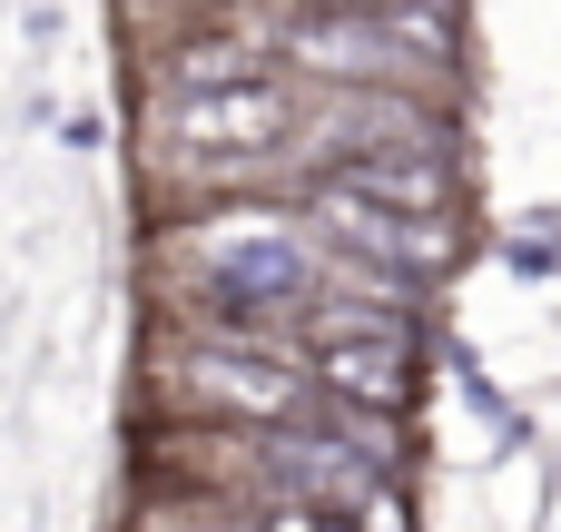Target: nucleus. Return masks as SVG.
<instances>
[{
    "mask_svg": "<svg viewBox=\"0 0 561 532\" xmlns=\"http://www.w3.org/2000/svg\"><path fill=\"white\" fill-rule=\"evenodd\" d=\"M148 415L158 425H237V434H316L325 395L296 365H276V355H247V346L168 326L148 346Z\"/></svg>",
    "mask_w": 561,
    "mask_h": 532,
    "instance_id": "obj_1",
    "label": "nucleus"
},
{
    "mask_svg": "<svg viewBox=\"0 0 561 532\" xmlns=\"http://www.w3.org/2000/svg\"><path fill=\"white\" fill-rule=\"evenodd\" d=\"M306 79L296 69H266L247 89H207V99H168L148 89L138 99V158H266L306 128Z\"/></svg>",
    "mask_w": 561,
    "mask_h": 532,
    "instance_id": "obj_2",
    "label": "nucleus"
},
{
    "mask_svg": "<svg viewBox=\"0 0 561 532\" xmlns=\"http://www.w3.org/2000/svg\"><path fill=\"white\" fill-rule=\"evenodd\" d=\"M128 454H138V484H158V494H197V503L266 513L286 434H237V425H158V415H138V425H128Z\"/></svg>",
    "mask_w": 561,
    "mask_h": 532,
    "instance_id": "obj_3",
    "label": "nucleus"
},
{
    "mask_svg": "<svg viewBox=\"0 0 561 532\" xmlns=\"http://www.w3.org/2000/svg\"><path fill=\"white\" fill-rule=\"evenodd\" d=\"M325 197H355L375 217L434 227V217L463 207V168H454V148H375V158H335L325 168Z\"/></svg>",
    "mask_w": 561,
    "mask_h": 532,
    "instance_id": "obj_4",
    "label": "nucleus"
},
{
    "mask_svg": "<svg viewBox=\"0 0 561 532\" xmlns=\"http://www.w3.org/2000/svg\"><path fill=\"white\" fill-rule=\"evenodd\" d=\"M296 375H306L325 405L404 415V405H414V336H325V346L296 355Z\"/></svg>",
    "mask_w": 561,
    "mask_h": 532,
    "instance_id": "obj_5",
    "label": "nucleus"
},
{
    "mask_svg": "<svg viewBox=\"0 0 561 532\" xmlns=\"http://www.w3.org/2000/svg\"><path fill=\"white\" fill-rule=\"evenodd\" d=\"M345 523H355V532H414V503H404V484H365Z\"/></svg>",
    "mask_w": 561,
    "mask_h": 532,
    "instance_id": "obj_6",
    "label": "nucleus"
},
{
    "mask_svg": "<svg viewBox=\"0 0 561 532\" xmlns=\"http://www.w3.org/2000/svg\"><path fill=\"white\" fill-rule=\"evenodd\" d=\"M256 532H355L345 513H306V503H276V513H256Z\"/></svg>",
    "mask_w": 561,
    "mask_h": 532,
    "instance_id": "obj_7",
    "label": "nucleus"
}]
</instances>
